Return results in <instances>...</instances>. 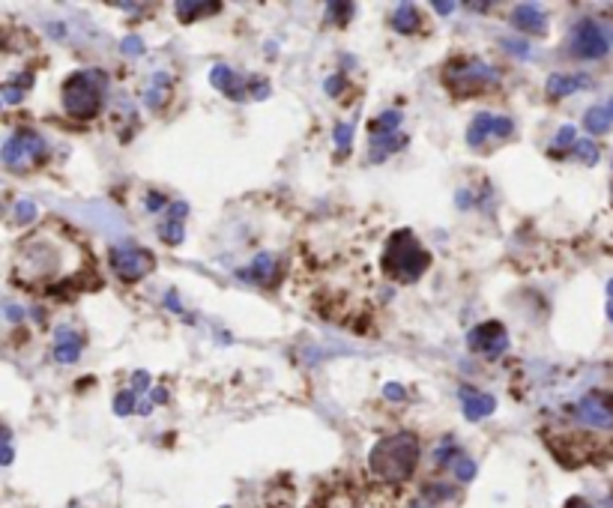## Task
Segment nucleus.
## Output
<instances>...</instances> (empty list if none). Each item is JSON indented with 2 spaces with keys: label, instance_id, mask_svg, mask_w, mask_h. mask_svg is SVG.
Returning <instances> with one entry per match:
<instances>
[{
  "label": "nucleus",
  "instance_id": "nucleus-1",
  "mask_svg": "<svg viewBox=\"0 0 613 508\" xmlns=\"http://www.w3.org/2000/svg\"><path fill=\"white\" fill-rule=\"evenodd\" d=\"M84 272V258L75 249L70 237H61L57 230L39 228L31 233L15 251L13 260V278L22 287H45L52 290L57 285L78 281Z\"/></svg>",
  "mask_w": 613,
  "mask_h": 508
},
{
  "label": "nucleus",
  "instance_id": "nucleus-2",
  "mask_svg": "<svg viewBox=\"0 0 613 508\" xmlns=\"http://www.w3.org/2000/svg\"><path fill=\"white\" fill-rule=\"evenodd\" d=\"M420 457H422V448H420L416 434L398 431V434L383 437L381 443L372 448L368 466H372V473L381 478V482L404 484L407 478L416 473V466H420Z\"/></svg>",
  "mask_w": 613,
  "mask_h": 508
},
{
  "label": "nucleus",
  "instance_id": "nucleus-3",
  "mask_svg": "<svg viewBox=\"0 0 613 508\" xmlns=\"http://www.w3.org/2000/svg\"><path fill=\"white\" fill-rule=\"evenodd\" d=\"M383 272L392 281H401V285H410V281L422 278L425 269L431 267V254H428L420 240H416L413 230H395L392 237L386 240L383 258H381Z\"/></svg>",
  "mask_w": 613,
  "mask_h": 508
},
{
  "label": "nucleus",
  "instance_id": "nucleus-4",
  "mask_svg": "<svg viewBox=\"0 0 613 508\" xmlns=\"http://www.w3.org/2000/svg\"><path fill=\"white\" fill-rule=\"evenodd\" d=\"M105 90H108V75L102 70L72 72L63 81V90H61L63 111L70 114L72 120H93L102 108Z\"/></svg>",
  "mask_w": 613,
  "mask_h": 508
},
{
  "label": "nucleus",
  "instance_id": "nucleus-5",
  "mask_svg": "<svg viewBox=\"0 0 613 508\" xmlns=\"http://www.w3.org/2000/svg\"><path fill=\"white\" fill-rule=\"evenodd\" d=\"M48 155V141L33 129H22L4 141V165L9 171H31Z\"/></svg>",
  "mask_w": 613,
  "mask_h": 508
},
{
  "label": "nucleus",
  "instance_id": "nucleus-6",
  "mask_svg": "<svg viewBox=\"0 0 613 508\" xmlns=\"http://www.w3.org/2000/svg\"><path fill=\"white\" fill-rule=\"evenodd\" d=\"M569 52L578 61H601L610 54V33L599 18H580L569 33Z\"/></svg>",
  "mask_w": 613,
  "mask_h": 508
},
{
  "label": "nucleus",
  "instance_id": "nucleus-7",
  "mask_svg": "<svg viewBox=\"0 0 613 508\" xmlns=\"http://www.w3.org/2000/svg\"><path fill=\"white\" fill-rule=\"evenodd\" d=\"M497 81H500V72L494 70L491 63H482V61L452 63L449 70H446V84H449V90L458 93V96L479 93V90H485V87H491Z\"/></svg>",
  "mask_w": 613,
  "mask_h": 508
},
{
  "label": "nucleus",
  "instance_id": "nucleus-8",
  "mask_svg": "<svg viewBox=\"0 0 613 508\" xmlns=\"http://www.w3.org/2000/svg\"><path fill=\"white\" fill-rule=\"evenodd\" d=\"M108 263L114 269V276L120 281H141L147 278L153 267H156V258L153 251L141 249V246H132V242H123V246H114L108 251Z\"/></svg>",
  "mask_w": 613,
  "mask_h": 508
},
{
  "label": "nucleus",
  "instance_id": "nucleus-9",
  "mask_svg": "<svg viewBox=\"0 0 613 508\" xmlns=\"http://www.w3.org/2000/svg\"><path fill=\"white\" fill-rule=\"evenodd\" d=\"M467 347L485 359H500L509 350V329L500 320H488L467 332Z\"/></svg>",
  "mask_w": 613,
  "mask_h": 508
},
{
  "label": "nucleus",
  "instance_id": "nucleus-10",
  "mask_svg": "<svg viewBox=\"0 0 613 508\" xmlns=\"http://www.w3.org/2000/svg\"><path fill=\"white\" fill-rule=\"evenodd\" d=\"M571 413L596 431H613V392H587L571 407Z\"/></svg>",
  "mask_w": 613,
  "mask_h": 508
},
{
  "label": "nucleus",
  "instance_id": "nucleus-11",
  "mask_svg": "<svg viewBox=\"0 0 613 508\" xmlns=\"http://www.w3.org/2000/svg\"><path fill=\"white\" fill-rule=\"evenodd\" d=\"M81 350H84V335L75 326H57L54 329V347H52L54 362L75 365L78 359H81Z\"/></svg>",
  "mask_w": 613,
  "mask_h": 508
},
{
  "label": "nucleus",
  "instance_id": "nucleus-12",
  "mask_svg": "<svg viewBox=\"0 0 613 508\" xmlns=\"http://www.w3.org/2000/svg\"><path fill=\"white\" fill-rule=\"evenodd\" d=\"M458 400H461L464 416L470 419V422H482V419L494 416V409H497V398L488 392H479V389L473 386H461Z\"/></svg>",
  "mask_w": 613,
  "mask_h": 508
},
{
  "label": "nucleus",
  "instance_id": "nucleus-13",
  "mask_svg": "<svg viewBox=\"0 0 613 508\" xmlns=\"http://www.w3.org/2000/svg\"><path fill=\"white\" fill-rule=\"evenodd\" d=\"M509 22L518 27L521 33H527V36H544V33H548V15H544L536 4L514 6L512 15H509Z\"/></svg>",
  "mask_w": 613,
  "mask_h": 508
},
{
  "label": "nucleus",
  "instance_id": "nucleus-14",
  "mask_svg": "<svg viewBox=\"0 0 613 508\" xmlns=\"http://www.w3.org/2000/svg\"><path fill=\"white\" fill-rule=\"evenodd\" d=\"M186 216H189L186 201H174L168 207V219H165L162 228H159V240L165 242V246H180V242L186 240V230H183Z\"/></svg>",
  "mask_w": 613,
  "mask_h": 508
},
{
  "label": "nucleus",
  "instance_id": "nucleus-15",
  "mask_svg": "<svg viewBox=\"0 0 613 508\" xmlns=\"http://www.w3.org/2000/svg\"><path fill=\"white\" fill-rule=\"evenodd\" d=\"M210 84L216 87L219 93H225L228 99H246L249 96V90H246V81H242V78L237 75L231 70V66H225V63H216L210 70Z\"/></svg>",
  "mask_w": 613,
  "mask_h": 508
},
{
  "label": "nucleus",
  "instance_id": "nucleus-16",
  "mask_svg": "<svg viewBox=\"0 0 613 508\" xmlns=\"http://www.w3.org/2000/svg\"><path fill=\"white\" fill-rule=\"evenodd\" d=\"M578 90H592V78L589 75H562L553 72L548 78V96L551 99H562V96H571Z\"/></svg>",
  "mask_w": 613,
  "mask_h": 508
},
{
  "label": "nucleus",
  "instance_id": "nucleus-17",
  "mask_svg": "<svg viewBox=\"0 0 613 508\" xmlns=\"http://www.w3.org/2000/svg\"><path fill=\"white\" fill-rule=\"evenodd\" d=\"M372 146H368V155H372V162H386L389 153H398L407 146V135L395 132V135H372Z\"/></svg>",
  "mask_w": 613,
  "mask_h": 508
},
{
  "label": "nucleus",
  "instance_id": "nucleus-18",
  "mask_svg": "<svg viewBox=\"0 0 613 508\" xmlns=\"http://www.w3.org/2000/svg\"><path fill=\"white\" fill-rule=\"evenodd\" d=\"M389 24H392V31H395V33L410 36V33L420 31L422 15H420V9H416L413 4H401V6H398L395 13H392V18H389Z\"/></svg>",
  "mask_w": 613,
  "mask_h": 508
},
{
  "label": "nucleus",
  "instance_id": "nucleus-19",
  "mask_svg": "<svg viewBox=\"0 0 613 508\" xmlns=\"http://www.w3.org/2000/svg\"><path fill=\"white\" fill-rule=\"evenodd\" d=\"M240 278L242 281H258V285L276 278V258H272V254H258V258L251 260V267L240 272Z\"/></svg>",
  "mask_w": 613,
  "mask_h": 508
},
{
  "label": "nucleus",
  "instance_id": "nucleus-20",
  "mask_svg": "<svg viewBox=\"0 0 613 508\" xmlns=\"http://www.w3.org/2000/svg\"><path fill=\"white\" fill-rule=\"evenodd\" d=\"M494 120H497V117L488 114V111H479L470 120V126H467V144H470L473 150L476 146H482L488 135H494Z\"/></svg>",
  "mask_w": 613,
  "mask_h": 508
},
{
  "label": "nucleus",
  "instance_id": "nucleus-21",
  "mask_svg": "<svg viewBox=\"0 0 613 508\" xmlns=\"http://www.w3.org/2000/svg\"><path fill=\"white\" fill-rule=\"evenodd\" d=\"M168 90H171V78L165 75V72H156L153 75V87L147 93H144V105H147V108H162L165 102H168Z\"/></svg>",
  "mask_w": 613,
  "mask_h": 508
},
{
  "label": "nucleus",
  "instance_id": "nucleus-22",
  "mask_svg": "<svg viewBox=\"0 0 613 508\" xmlns=\"http://www.w3.org/2000/svg\"><path fill=\"white\" fill-rule=\"evenodd\" d=\"M219 4H201V0H194V4H189V0H180V4H174V13H177L180 22H194V18H203V15H212L219 13Z\"/></svg>",
  "mask_w": 613,
  "mask_h": 508
},
{
  "label": "nucleus",
  "instance_id": "nucleus-23",
  "mask_svg": "<svg viewBox=\"0 0 613 508\" xmlns=\"http://www.w3.org/2000/svg\"><path fill=\"white\" fill-rule=\"evenodd\" d=\"M610 126H613V120H610L605 105H601V108L596 105V108H589L587 114H583V129H587L589 135H605V132H610Z\"/></svg>",
  "mask_w": 613,
  "mask_h": 508
},
{
  "label": "nucleus",
  "instance_id": "nucleus-24",
  "mask_svg": "<svg viewBox=\"0 0 613 508\" xmlns=\"http://www.w3.org/2000/svg\"><path fill=\"white\" fill-rule=\"evenodd\" d=\"M401 111H383L377 120L372 123V135H395L398 126H401Z\"/></svg>",
  "mask_w": 613,
  "mask_h": 508
},
{
  "label": "nucleus",
  "instance_id": "nucleus-25",
  "mask_svg": "<svg viewBox=\"0 0 613 508\" xmlns=\"http://www.w3.org/2000/svg\"><path fill=\"white\" fill-rule=\"evenodd\" d=\"M449 470L455 473L458 482H473V478H476V461H473V457H467L464 452H458L449 461Z\"/></svg>",
  "mask_w": 613,
  "mask_h": 508
},
{
  "label": "nucleus",
  "instance_id": "nucleus-26",
  "mask_svg": "<svg viewBox=\"0 0 613 508\" xmlns=\"http://www.w3.org/2000/svg\"><path fill=\"white\" fill-rule=\"evenodd\" d=\"M114 413H117V416H132V413H138V400H135V392H132V389H126V392H117V398H114Z\"/></svg>",
  "mask_w": 613,
  "mask_h": 508
},
{
  "label": "nucleus",
  "instance_id": "nucleus-27",
  "mask_svg": "<svg viewBox=\"0 0 613 508\" xmlns=\"http://www.w3.org/2000/svg\"><path fill=\"white\" fill-rule=\"evenodd\" d=\"M571 153H575L583 165H596V162H599V144H596V141H589V138H580Z\"/></svg>",
  "mask_w": 613,
  "mask_h": 508
},
{
  "label": "nucleus",
  "instance_id": "nucleus-28",
  "mask_svg": "<svg viewBox=\"0 0 613 508\" xmlns=\"http://www.w3.org/2000/svg\"><path fill=\"white\" fill-rule=\"evenodd\" d=\"M580 138H578V129L575 126H560V132H557V138H553V150H566V146H571L575 150V144H578Z\"/></svg>",
  "mask_w": 613,
  "mask_h": 508
},
{
  "label": "nucleus",
  "instance_id": "nucleus-29",
  "mask_svg": "<svg viewBox=\"0 0 613 508\" xmlns=\"http://www.w3.org/2000/svg\"><path fill=\"white\" fill-rule=\"evenodd\" d=\"M24 96H27V90H24V87H18V84H4V90H0V99H4V105L24 102Z\"/></svg>",
  "mask_w": 613,
  "mask_h": 508
},
{
  "label": "nucleus",
  "instance_id": "nucleus-30",
  "mask_svg": "<svg viewBox=\"0 0 613 508\" xmlns=\"http://www.w3.org/2000/svg\"><path fill=\"white\" fill-rule=\"evenodd\" d=\"M33 219H36L33 201H18V203H15V221H18V224H31Z\"/></svg>",
  "mask_w": 613,
  "mask_h": 508
},
{
  "label": "nucleus",
  "instance_id": "nucleus-31",
  "mask_svg": "<svg viewBox=\"0 0 613 508\" xmlns=\"http://www.w3.org/2000/svg\"><path fill=\"white\" fill-rule=\"evenodd\" d=\"M350 138H354V123H335V144L342 146V153H347Z\"/></svg>",
  "mask_w": 613,
  "mask_h": 508
},
{
  "label": "nucleus",
  "instance_id": "nucleus-32",
  "mask_svg": "<svg viewBox=\"0 0 613 508\" xmlns=\"http://www.w3.org/2000/svg\"><path fill=\"white\" fill-rule=\"evenodd\" d=\"M494 135H497V138H512V135H514V120H512V117H497V120H494Z\"/></svg>",
  "mask_w": 613,
  "mask_h": 508
},
{
  "label": "nucleus",
  "instance_id": "nucleus-33",
  "mask_svg": "<svg viewBox=\"0 0 613 508\" xmlns=\"http://www.w3.org/2000/svg\"><path fill=\"white\" fill-rule=\"evenodd\" d=\"M120 48H123V54L138 57V54H144V39H138V36H126L123 42H120Z\"/></svg>",
  "mask_w": 613,
  "mask_h": 508
},
{
  "label": "nucleus",
  "instance_id": "nucleus-34",
  "mask_svg": "<svg viewBox=\"0 0 613 508\" xmlns=\"http://www.w3.org/2000/svg\"><path fill=\"white\" fill-rule=\"evenodd\" d=\"M144 207H147L150 212H159V210L168 207V198H165V194H159V192H147V198H144Z\"/></svg>",
  "mask_w": 613,
  "mask_h": 508
},
{
  "label": "nucleus",
  "instance_id": "nucleus-35",
  "mask_svg": "<svg viewBox=\"0 0 613 508\" xmlns=\"http://www.w3.org/2000/svg\"><path fill=\"white\" fill-rule=\"evenodd\" d=\"M324 90H326V96H342V90H344V75H329L326 81H324Z\"/></svg>",
  "mask_w": 613,
  "mask_h": 508
},
{
  "label": "nucleus",
  "instance_id": "nucleus-36",
  "mask_svg": "<svg viewBox=\"0 0 613 508\" xmlns=\"http://www.w3.org/2000/svg\"><path fill=\"white\" fill-rule=\"evenodd\" d=\"M249 87H251V90H249L251 99H267V96H269V84H267V81H260V78H251V84H249Z\"/></svg>",
  "mask_w": 613,
  "mask_h": 508
},
{
  "label": "nucleus",
  "instance_id": "nucleus-37",
  "mask_svg": "<svg viewBox=\"0 0 613 508\" xmlns=\"http://www.w3.org/2000/svg\"><path fill=\"white\" fill-rule=\"evenodd\" d=\"M4 317L9 320V324H24V308L13 306V302H6L4 306Z\"/></svg>",
  "mask_w": 613,
  "mask_h": 508
},
{
  "label": "nucleus",
  "instance_id": "nucleus-38",
  "mask_svg": "<svg viewBox=\"0 0 613 508\" xmlns=\"http://www.w3.org/2000/svg\"><path fill=\"white\" fill-rule=\"evenodd\" d=\"M383 398H389V400H404L407 398V389L401 383H386L383 386Z\"/></svg>",
  "mask_w": 613,
  "mask_h": 508
},
{
  "label": "nucleus",
  "instance_id": "nucleus-39",
  "mask_svg": "<svg viewBox=\"0 0 613 508\" xmlns=\"http://www.w3.org/2000/svg\"><path fill=\"white\" fill-rule=\"evenodd\" d=\"M144 389H150V374H147V371H135V374H132V392H144Z\"/></svg>",
  "mask_w": 613,
  "mask_h": 508
},
{
  "label": "nucleus",
  "instance_id": "nucleus-40",
  "mask_svg": "<svg viewBox=\"0 0 613 508\" xmlns=\"http://www.w3.org/2000/svg\"><path fill=\"white\" fill-rule=\"evenodd\" d=\"M0 464H13V434H9V428H4V457H0Z\"/></svg>",
  "mask_w": 613,
  "mask_h": 508
},
{
  "label": "nucleus",
  "instance_id": "nucleus-41",
  "mask_svg": "<svg viewBox=\"0 0 613 508\" xmlns=\"http://www.w3.org/2000/svg\"><path fill=\"white\" fill-rule=\"evenodd\" d=\"M503 45L509 48V52L521 54V57H527V54H530V45H527V39H523V42H512V39H503Z\"/></svg>",
  "mask_w": 613,
  "mask_h": 508
},
{
  "label": "nucleus",
  "instance_id": "nucleus-42",
  "mask_svg": "<svg viewBox=\"0 0 613 508\" xmlns=\"http://www.w3.org/2000/svg\"><path fill=\"white\" fill-rule=\"evenodd\" d=\"M150 398H153V404H168V389H162V386L153 389Z\"/></svg>",
  "mask_w": 613,
  "mask_h": 508
},
{
  "label": "nucleus",
  "instance_id": "nucleus-43",
  "mask_svg": "<svg viewBox=\"0 0 613 508\" xmlns=\"http://www.w3.org/2000/svg\"><path fill=\"white\" fill-rule=\"evenodd\" d=\"M431 9L440 15H449V13H455V4H440V0H437V4H431Z\"/></svg>",
  "mask_w": 613,
  "mask_h": 508
},
{
  "label": "nucleus",
  "instance_id": "nucleus-44",
  "mask_svg": "<svg viewBox=\"0 0 613 508\" xmlns=\"http://www.w3.org/2000/svg\"><path fill=\"white\" fill-rule=\"evenodd\" d=\"M165 302H168V306H171V311H177V315H180V311H183L180 299H177V293H174V290L168 293V296H165Z\"/></svg>",
  "mask_w": 613,
  "mask_h": 508
},
{
  "label": "nucleus",
  "instance_id": "nucleus-45",
  "mask_svg": "<svg viewBox=\"0 0 613 508\" xmlns=\"http://www.w3.org/2000/svg\"><path fill=\"white\" fill-rule=\"evenodd\" d=\"M153 407H156L153 400H141V404H138V413H141V416H147V413H153Z\"/></svg>",
  "mask_w": 613,
  "mask_h": 508
},
{
  "label": "nucleus",
  "instance_id": "nucleus-46",
  "mask_svg": "<svg viewBox=\"0 0 613 508\" xmlns=\"http://www.w3.org/2000/svg\"><path fill=\"white\" fill-rule=\"evenodd\" d=\"M566 508H596V505H589L587 500H571V503H569Z\"/></svg>",
  "mask_w": 613,
  "mask_h": 508
},
{
  "label": "nucleus",
  "instance_id": "nucleus-47",
  "mask_svg": "<svg viewBox=\"0 0 613 508\" xmlns=\"http://www.w3.org/2000/svg\"><path fill=\"white\" fill-rule=\"evenodd\" d=\"M608 299H613V278L608 281Z\"/></svg>",
  "mask_w": 613,
  "mask_h": 508
},
{
  "label": "nucleus",
  "instance_id": "nucleus-48",
  "mask_svg": "<svg viewBox=\"0 0 613 508\" xmlns=\"http://www.w3.org/2000/svg\"><path fill=\"white\" fill-rule=\"evenodd\" d=\"M605 108H608V114H610V120H613V99H610V102L605 105Z\"/></svg>",
  "mask_w": 613,
  "mask_h": 508
},
{
  "label": "nucleus",
  "instance_id": "nucleus-49",
  "mask_svg": "<svg viewBox=\"0 0 613 508\" xmlns=\"http://www.w3.org/2000/svg\"><path fill=\"white\" fill-rule=\"evenodd\" d=\"M610 165H613V162H610Z\"/></svg>",
  "mask_w": 613,
  "mask_h": 508
}]
</instances>
